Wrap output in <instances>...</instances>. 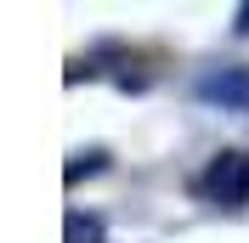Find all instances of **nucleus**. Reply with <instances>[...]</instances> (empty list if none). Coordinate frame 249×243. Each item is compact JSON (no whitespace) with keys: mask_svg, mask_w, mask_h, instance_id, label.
<instances>
[{"mask_svg":"<svg viewBox=\"0 0 249 243\" xmlns=\"http://www.w3.org/2000/svg\"><path fill=\"white\" fill-rule=\"evenodd\" d=\"M204 192L210 198H221V204H238V198L249 192V170H244V158H238V153H221L215 164L204 170Z\"/></svg>","mask_w":249,"mask_h":243,"instance_id":"f257e3e1","label":"nucleus"},{"mask_svg":"<svg viewBox=\"0 0 249 243\" xmlns=\"http://www.w3.org/2000/svg\"><path fill=\"white\" fill-rule=\"evenodd\" d=\"M238 29H244V34H249V6H244V23H238Z\"/></svg>","mask_w":249,"mask_h":243,"instance_id":"f03ea898","label":"nucleus"}]
</instances>
